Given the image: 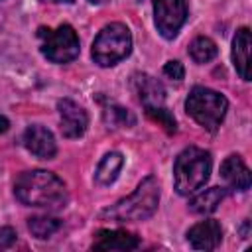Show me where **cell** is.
<instances>
[{"instance_id":"cell-1","label":"cell","mask_w":252,"mask_h":252,"mask_svg":"<svg viewBox=\"0 0 252 252\" xmlns=\"http://www.w3.org/2000/svg\"><path fill=\"white\" fill-rule=\"evenodd\" d=\"M14 195L28 207H39L47 211L63 209L69 199L65 183L55 173L45 169L24 171L14 183Z\"/></svg>"},{"instance_id":"cell-2","label":"cell","mask_w":252,"mask_h":252,"mask_svg":"<svg viewBox=\"0 0 252 252\" xmlns=\"http://www.w3.org/2000/svg\"><path fill=\"white\" fill-rule=\"evenodd\" d=\"M159 205V183L154 175H148L142 179V183L136 187V191L106 211L100 213L102 219H108L112 222H138L150 219Z\"/></svg>"},{"instance_id":"cell-3","label":"cell","mask_w":252,"mask_h":252,"mask_svg":"<svg viewBox=\"0 0 252 252\" xmlns=\"http://www.w3.org/2000/svg\"><path fill=\"white\" fill-rule=\"evenodd\" d=\"M211 154L197 148L189 146L185 148L173 163V185L179 195H191L199 191L211 175Z\"/></svg>"},{"instance_id":"cell-4","label":"cell","mask_w":252,"mask_h":252,"mask_svg":"<svg viewBox=\"0 0 252 252\" xmlns=\"http://www.w3.org/2000/svg\"><path fill=\"white\" fill-rule=\"evenodd\" d=\"M228 108V100L224 94L207 89V87H195L191 89L187 100H185V110L187 114L201 124L209 132H217L220 122L224 120Z\"/></svg>"},{"instance_id":"cell-5","label":"cell","mask_w":252,"mask_h":252,"mask_svg":"<svg viewBox=\"0 0 252 252\" xmlns=\"http://www.w3.org/2000/svg\"><path fill=\"white\" fill-rule=\"evenodd\" d=\"M132 51V35L130 30L120 24L112 22L104 26L93 43V59L100 67H112Z\"/></svg>"},{"instance_id":"cell-6","label":"cell","mask_w":252,"mask_h":252,"mask_svg":"<svg viewBox=\"0 0 252 252\" xmlns=\"http://www.w3.org/2000/svg\"><path fill=\"white\" fill-rule=\"evenodd\" d=\"M37 35L41 39V53L51 63H69L79 55V37L69 24L57 30L39 28Z\"/></svg>"},{"instance_id":"cell-7","label":"cell","mask_w":252,"mask_h":252,"mask_svg":"<svg viewBox=\"0 0 252 252\" xmlns=\"http://www.w3.org/2000/svg\"><path fill=\"white\" fill-rule=\"evenodd\" d=\"M154 20L165 39H173L187 20L185 0H154Z\"/></svg>"},{"instance_id":"cell-8","label":"cell","mask_w":252,"mask_h":252,"mask_svg":"<svg viewBox=\"0 0 252 252\" xmlns=\"http://www.w3.org/2000/svg\"><path fill=\"white\" fill-rule=\"evenodd\" d=\"M57 110L61 116V134L65 138H79L85 134L89 116L83 106H79L71 98H61L57 102Z\"/></svg>"},{"instance_id":"cell-9","label":"cell","mask_w":252,"mask_h":252,"mask_svg":"<svg viewBox=\"0 0 252 252\" xmlns=\"http://www.w3.org/2000/svg\"><path fill=\"white\" fill-rule=\"evenodd\" d=\"M24 146L28 148V152H32L39 159H51L57 154V144H55L53 134L45 126H39V124H32L26 128Z\"/></svg>"},{"instance_id":"cell-10","label":"cell","mask_w":252,"mask_h":252,"mask_svg":"<svg viewBox=\"0 0 252 252\" xmlns=\"http://www.w3.org/2000/svg\"><path fill=\"white\" fill-rule=\"evenodd\" d=\"M187 240L195 250H215L222 240V226L219 220H201L189 228Z\"/></svg>"},{"instance_id":"cell-11","label":"cell","mask_w":252,"mask_h":252,"mask_svg":"<svg viewBox=\"0 0 252 252\" xmlns=\"http://www.w3.org/2000/svg\"><path fill=\"white\" fill-rule=\"evenodd\" d=\"M220 177L232 191H246L252 183L250 169L246 167L240 156H228L220 163Z\"/></svg>"},{"instance_id":"cell-12","label":"cell","mask_w":252,"mask_h":252,"mask_svg":"<svg viewBox=\"0 0 252 252\" xmlns=\"http://www.w3.org/2000/svg\"><path fill=\"white\" fill-rule=\"evenodd\" d=\"M140 246V238L126 230H98L93 242L94 250H134Z\"/></svg>"},{"instance_id":"cell-13","label":"cell","mask_w":252,"mask_h":252,"mask_svg":"<svg viewBox=\"0 0 252 252\" xmlns=\"http://www.w3.org/2000/svg\"><path fill=\"white\" fill-rule=\"evenodd\" d=\"M134 89H136V94L140 98V102L146 106H161V102L165 100V89L163 85L150 77V75H136L134 77Z\"/></svg>"},{"instance_id":"cell-14","label":"cell","mask_w":252,"mask_h":252,"mask_svg":"<svg viewBox=\"0 0 252 252\" xmlns=\"http://www.w3.org/2000/svg\"><path fill=\"white\" fill-rule=\"evenodd\" d=\"M232 63L236 73L250 81V30L240 28L232 39Z\"/></svg>"},{"instance_id":"cell-15","label":"cell","mask_w":252,"mask_h":252,"mask_svg":"<svg viewBox=\"0 0 252 252\" xmlns=\"http://www.w3.org/2000/svg\"><path fill=\"white\" fill-rule=\"evenodd\" d=\"M122 165H124L122 154H120V152H108V154L100 159V163H98V167H96V171H94V181H96L98 185H110V183L118 177Z\"/></svg>"},{"instance_id":"cell-16","label":"cell","mask_w":252,"mask_h":252,"mask_svg":"<svg viewBox=\"0 0 252 252\" xmlns=\"http://www.w3.org/2000/svg\"><path fill=\"white\" fill-rule=\"evenodd\" d=\"M224 197V191L220 187H209L201 193H197L191 201H189V209L197 215H209L213 211H217V207L220 205Z\"/></svg>"},{"instance_id":"cell-17","label":"cell","mask_w":252,"mask_h":252,"mask_svg":"<svg viewBox=\"0 0 252 252\" xmlns=\"http://www.w3.org/2000/svg\"><path fill=\"white\" fill-rule=\"evenodd\" d=\"M217 53H219L217 43L211 37H205V35L195 37L189 45V55L195 63H209L211 59L217 57Z\"/></svg>"},{"instance_id":"cell-18","label":"cell","mask_w":252,"mask_h":252,"mask_svg":"<svg viewBox=\"0 0 252 252\" xmlns=\"http://www.w3.org/2000/svg\"><path fill=\"white\" fill-rule=\"evenodd\" d=\"M28 228L35 238H49L61 228V220L55 217H32L28 220Z\"/></svg>"},{"instance_id":"cell-19","label":"cell","mask_w":252,"mask_h":252,"mask_svg":"<svg viewBox=\"0 0 252 252\" xmlns=\"http://www.w3.org/2000/svg\"><path fill=\"white\" fill-rule=\"evenodd\" d=\"M104 120L112 128H128V126H134V122H136L132 112H128L122 106H114V104L104 108Z\"/></svg>"},{"instance_id":"cell-20","label":"cell","mask_w":252,"mask_h":252,"mask_svg":"<svg viewBox=\"0 0 252 252\" xmlns=\"http://www.w3.org/2000/svg\"><path fill=\"white\" fill-rule=\"evenodd\" d=\"M146 114H148V118H152L154 122L161 124V126L165 128V132L173 134V132L177 130V122H175L173 114H171L167 108H163V106H146Z\"/></svg>"},{"instance_id":"cell-21","label":"cell","mask_w":252,"mask_h":252,"mask_svg":"<svg viewBox=\"0 0 252 252\" xmlns=\"http://www.w3.org/2000/svg\"><path fill=\"white\" fill-rule=\"evenodd\" d=\"M163 75H165L167 79L181 81V79L185 77V69H183V65H181L179 61H167V63L163 65Z\"/></svg>"},{"instance_id":"cell-22","label":"cell","mask_w":252,"mask_h":252,"mask_svg":"<svg viewBox=\"0 0 252 252\" xmlns=\"http://www.w3.org/2000/svg\"><path fill=\"white\" fill-rule=\"evenodd\" d=\"M14 242H16V230H14V228H10V226L0 228V250L10 248Z\"/></svg>"},{"instance_id":"cell-23","label":"cell","mask_w":252,"mask_h":252,"mask_svg":"<svg viewBox=\"0 0 252 252\" xmlns=\"http://www.w3.org/2000/svg\"><path fill=\"white\" fill-rule=\"evenodd\" d=\"M43 2H73V0H43Z\"/></svg>"},{"instance_id":"cell-24","label":"cell","mask_w":252,"mask_h":252,"mask_svg":"<svg viewBox=\"0 0 252 252\" xmlns=\"http://www.w3.org/2000/svg\"><path fill=\"white\" fill-rule=\"evenodd\" d=\"M89 2H93V4H102V2H106V0H89Z\"/></svg>"}]
</instances>
